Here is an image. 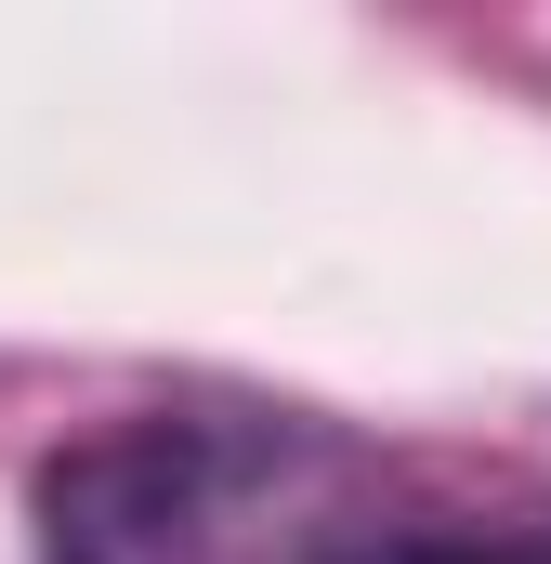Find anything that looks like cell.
<instances>
[{"mask_svg": "<svg viewBox=\"0 0 551 564\" xmlns=\"http://www.w3.org/2000/svg\"><path fill=\"white\" fill-rule=\"evenodd\" d=\"M381 564H551V525H408Z\"/></svg>", "mask_w": 551, "mask_h": 564, "instance_id": "7a4b0ae2", "label": "cell"}, {"mask_svg": "<svg viewBox=\"0 0 551 564\" xmlns=\"http://www.w3.org/2000/svg\"><path fill=\"white\" fill-rule=\"evenodd\" d=\"M40 564H381L408 486L368 433L289 408H132L40 459Z\"/></svg>", "mask_w": 551, "mask_h": 564, "instance_id": "6da1fadb", "label": "cell"}]
</instances>
